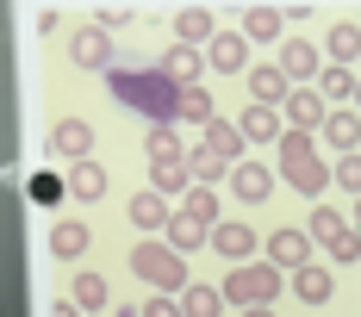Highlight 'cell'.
<instances>
[{"label":"cell","instance_id":"cell-1","mask_svg":"<svg viewBox=\"0 0 361 317\" xmlns=\"http://www.w3.org/2000/svg\"><path fill=\"white\" fill-rule=\"evenodd\" d=\"M106 87L118 94V106L144 112L149 125H175L180 118V87L156 69V63H144V69H125V63H118V69L106 75Z\"/></svg>","mask_w":361,"mask_h":317},{"label":"cell","instance_id":"cell-2","mask_svg":"<svg viewBox=\"0 0 361 317\" xmlns=\"http://www.w3.org/2000/svg\"><path fill=\"white\" fill-rule=\"evenodd\" d=\"M218 292H224V305H237V311H274V299L287 292V274H281L274 261H243V268H231V274L218 280Z\"/></svg>","mask_w":361,"mask_h":317},{"label":"cell","instance_id":"cell-3","mask_svg":"<svg viewBox=\"0 0 361 317\" xmlns=\"http://www.w3.org/2000/svg\"><path fill=\"white\" fill-rule=\"evenodd\" d=\"M131 274L144 286H156V292L180 299L187 292V255H175L162 237H144V243H131Z\"/></svg>","mask_w":361,"mask_h":317},{"label":"cell","instance_id":"cell-4","mask_svg":"<svg viewBox=\"0 0 361 317\" xmlns=\"http://www.w3.org/2000/svg\"><path fill=\"white\" fill-rule=\"evenodd\" d=\"M305 230H312V243L324 249L336 268H355V261H361V230H355V224H343V211H336V206H318Z\"/></svg>","mask_w":361,"mask_h":317},{"label":"cell","instance_id":"cell-5","mask_svg":"<svg viewBox=\"0 0 361 317\" xmlns=\"http://www.w3.org/2000/svg\"><path fill=\"white\" fill-rule=\"evenodd\" d=\"M274 69L287 75L293 87H318V75H324V50H318V44H305V37H287V44H281V56H274Z\"/></svg>","mask_w":361,"mask_h":317},{"label":"cell","instance_id":"cell-6","mask_svg":"<svg viewBox=\"0 0 361 317\" xmlns=\"http://www.w3.org/2000/svg\"><path fill=\"white\" fill-rule=\"evenodd\" d=\"M112 50H118L112 32H106V25H94V19L69 37V63H75V69H106V75H112V69H118V63H112Z\"/></svg>","mask_w":361,"mask_h":317},{"label":"cell","instance_id":"cell-7","mask_svg":"<svg viewBox=\"0 0 361 317\" xmlns=\"http://www.w3.org/2000/svg\"><path fill=\"white\" fill-rule=\"evenodd\" d=\"M50 149H56V156H63V162H94V125H87V118H56V125H50Z\"/></svg>","mask_w":361,"mask_h":317},{"label":"cell","instance_id":"cell-8","mask_svg":"<svg viewBox=\"0 0 361 317\" xmlns=\"http://www.w3.org/2000/svg\"><path fill=\"white\" fill-rule=\"evenodd\" d=\"M255 243H262V230H250L243 218H224L212 230V249L231 261V268H243V261H255Z\"/></svg>","mask_w":361,"mask_h":317},{"label":"cell","instance_id":"cell-9","mask_svg":"<svg viewBox=\"0 0 361 317\" xmlns=\"http://www.w3.org/2000/svg\"><path fill=\"white\" fill-rule=\"evenodd\" d=\"M268 261L281 268V274H299V268H312V230H274L268 237Z\"/></svg>","mask_w":361,"mask_h":317},{"label":"cell","instance_id":"cell-10","mask_svg":"<svg viewBox=\"0 0 361 317\" xmlns=\"http://www.w3.org/2000/svg\"><path fill=\"white\" fill-rule=\"evenodd\" d=\"M324 118H330V106L318 87H293V100H287V131H324Z\"/></svg>","mask_w":361,"mask_h":317},{"label":"cell","instance_id":"cell-11","mask_svg":"<svg viewBox=\"0 0 361 317\" xmlns=\"http://www.w3.org/2000/svg\"><path fill=\"white\" fill-rule=\"evenodd\" d=\"M131 224H137V230H144V237H162V230H169V224H175V211H169V199H162V193H156V187H144V193H131Z\"/></svg>","mask_w":361,"mask_h":317},{"label":"cell","instance_id":"cell-12","mask_svg":"<svg viewBox=\"0 0 361 317\" xmlns=\"http://www.w3.org/2000/svg\"><path fill=\"white\" fill-rule=\"evenodd\" d=\"M206 63H212L218 75H243V69H250V37H243V32H218L212 50H206Z\"/></svg>","mask_w":361,"mask_h":317},{"label":"cell","instance_id":"cell-13","mask_svg":"<svg viewBox=\"0 0 361 317\" xmlns=\"http://www.w3.org/2000/svg\"><path fill=\"white\" fill-rule=\"evenodd\" d=\"M250 100L255 106H287L293 100V81L274 69V63H255V69H250Z\"/></svg>","mask_w":361,"mask_h":317},{"label":"cell","instance_id":"cell-14","mask_svg":"<svg viewBox=\"0 0 361 317\" xmlns=\"http://www.w3.org/2000/svg\"><path fill=\"white\" fill-rule=\"evenodd\" d=\"M243 37L250 44H287V13L281 6H250L243 13Z\"/></svg>","mask_w":361,"mask_h":317},{"label":"cell","instance_id":"cell-15","mask_svg":"<svg viewBox=\"0 0 361 317\" xmlns=\"http://www.w3.org/2000/svg\"><path fill=\"white\" fill-rule=\"evenodd\" d=\"M156 69L169 75L175 87H200V69H206V56H200V50H187V44H169Z\"/></svg>","mask_w":361,"mask_h":317},{"label":"cell","instance_id":"cell-16","mask_svg":"<svg viewBox=\"0 0 361 317\" xmlns=\"http://www.w3.org/2000/svg\"><path fill=\"white\" fill-rule=\"evenodd\" d=\"M231 193H237L243 206H262V199L274 193V175H268L262 162H237V168H231Z\"/></svg>","mask_w":361,"mask_h":317},{"label":"cell","instance_id":"cell-17","mask_svg":"<svg viewBox=\"0 0 361 317\" xmlns=\"http://www.w3.org/2000/svg\"><path fill=\"white\" fill-rule=\"evenodd\" d=\"M206 37H218V19H212V6H180V13H175V44L200 50Z\"/></svg>","mask_w":361,"mask_h":317},{"label":"cell","instance_id":"cell-18","mask_svg":"<svg viewBox=\"0 0 361 317\" xmlns=\"http://www.w3.org/2000/svg\"><path fill=\"white\" fill-rule=\"evenodd\" d=\"M324 56L336 63V69H355V56H361V25L355 19H336L324 32Z\"/></svg>","mask_w":361,"mask_h":317},{"label":"cell","instance_id":"cell-19","mask_svg":"<svg viewBox=\"0 0 361 317\" xmlns=\"http://www.w3.org/2000/svg\"><path fill=\"white\" fill-rule=\"evenodd\" d=\"M318 137H330L336 143V156H361V112L355 106H343V112H330L324 118V131Z\"/></svg>","mask_w":361,"mask_h":317},{"label":"cell","instance_id":"cell-20","mask_svg":"<svg viewBox=\"0 0 361 317\" xmlns=\"http://www.w3.org/2000/svg\"><path fill=\"white\" fill-rule=\"evenodd\" d=\"M237 131H243V137L250 143H281L287 137V131H281V112H274V106H243V118H237Z\"/></svg>","mask_w":361,"mask_h":317},{"label":"cell","instance_id":"cell-21","mask_svg":"<svg viewBox=\"0 0 361 317\" xmlns=\"http://www.w3.org/2000/svg\"><path fill=\"white\" fill-rule=\"evenodd\" d=\"M149 187H156V193H162V199H187V193H193V168H187V156H180V162H149Z\"/></svg>","mask_w":361,"mask_h":317},{"label":"cell","instance_id":"cell-22","mask_svg":"<svg viewBox=\"0 0 361 317\" xmlns=\"http://www.w3.org/2000/svg\"><path fill=\"white\" fill-rule=\"evenodd\" d=\"M69 299H75V305H81L87 317H94V311H106V305H112V292H106V274H94V268H81V274L69 280Z\"/></svg>","mask_w":361,"mask_h":317},{"label":"cell","instance_id":"cell-23","mask_svg":"<svg viewBox=\"0 0 361 317\" xmlns=\"http://www.w3.org/2000/svg\"><path fill=\"white\" fill-rule=\"evenodd\" d=\"M200 143H206V149H218V156H224V162H231V168H237V162H243V131H237V125H231V118H212V125H206V131H200Z\"/></svg>","mask_w":361,"mask_h":317},{"label":"cell","instance_id":"cell-24","mask_svg":"<svg viewBox=\"0 0 361 317\" xmlns=\"http://www.w3.org/2000/svg\"><path fill=\"white\" fill-rule=\"evenodd\" d=\"M187 168H193V187H218V180H231V162H224L218 149H206L200 137H193V149H187Z\"/></svg>","mask_w":361,"mask_h":317},{"label":"cell","instance_id":"cell-25","mask_svg":"<svg viewBox=\"0 0 361 317\" xmlns=\"http://www.w3.org/2000/svg\"><path fill=\"white\" fill-rule=\"evenodd\" d=\"M162 243L175 249V255H193V249H206V243H212V230H206V224H193L187 211H175V224L162 230Z\"/></svg>","mask_w":361,"mask_h":317},{"label":"cell","instance_id":"cell-26","mask_svg":"<svg viewBox=\"0 0 361 317\" xmlns=\"http://www.w3.org/2000/svg\"><path fill=\"white\" fill-rule=\"evenodd\" d=\"M293 292H299L305 305H330V292H336V274L312 261V268H299V274H293Z\"/></svg>","mask_w":361,"mask_h":317},{"label":"cell","instance_id":"cell-27","mask_svg":"<svg viewBox=\"0 0 361 317\" xmlns=\"http://www.w3.org/2000/svg\"><path fill=\"white\" fill-rule=\"evenodd\" d=\"M293 193H305V199H318V193H324V187H336V168H330V162H318V156H312V162H299V168H293Z\"/></svg>","mask_w":361,"mask_h":317},{"label":"cell","instance_id":"cell-28","mask_svg":"<svg viewBox=\"0 0 361 317\" xmlns=\"http://www.w3.org/2000/svg\"><path fill=\"white\" fill-rule=\"evenodd\" d=\"M361 75L355 69H336V63H324V75H318V94H324V106L336 100V112H343V100H355Z\"/></svg>","mask_w":361,"mask_h":317},{"label":"cell","instance_id":"cell-29","mask_svg":"<svg viewBox=\"0 0 361 317\" xmlns=\"http://www.w3.org/2000/svg\"><path fill=\"white\" fill-rule=\"evenodd\" d=\"M69 193H75V199H87V206L106 199V168H100V162H75V168H69Z\"/></svg>","mask_w":361,"mask_h":317},{"label":"cell","instance_id":"cell-30","mask_svg":"<svg viewBox=\"0 0 361 317\" xmlns=\"http://www.w3.org/2000/svg\"><path fill=\"white\" fill-rule=\"evenodd\" d=\"M81 249H87V224H81V218H63V224L50 230V255H56V261H75Z\"/></svg>","mask_w":361,"mask_h":317},{"label":"cell","instance_id":"cell-31","mask_svg":"<svg viewBox=\"0 0 361 317\" xmlns=\"http://www.w3.org/2000/svg\"><path fill=\"white\" fill-rule=\"evenodd\" d=\"M180 311L187 317H224V292H218V286H187V292H180Z\"/></svg>","mask_w":361,"mask_h":317},{"label":"cell","instance_id":"cell-32","mask_svg":"<svg viewBox=\"0 0 361 317\" xmlns=\"http://www.w3.org/2000/svg\"><path fill=\"white\" fill-rule=\"evenodd\" d=\"M212 118H218V106H212L206 87H180V125H200V131H206Z\"/></svg>","mask_w":361,"mask_h":317},{"label":"cell","instance_id":"cell-33","mask_svg":"<svg viewBox=\"0 0 361 317\" xmlns=\"http://www.w3.org/2000/svg\"><path fill=\"white\" fill-rule=\"evenodd\" d=\"M274 156H281V175H293L299 162H312L318 149H312V131H287V137L274 143Z\"/></svg>","mask_w":361,"mask_h":317},{"label":"cell","instance_id":"cell-34","mask_svg":"<svg viewBox=\"0 0 361 317\" xmlns=\"http://www.w3.org/2000/svg\"><path fill=\"white\" fill-rule=\"evenodd\" d=\"M180 211H187L193 224H206V230H218V224H224V218H218V187H193Z\"/></svg>","mask_w":361,"mask_h":317},{"label":"cell","instance_id":"cell-35","mask_svg":"<svg viewBox=\"0 0 361 317\" xmlns=\"http://www.w3.org/2000/svg\"><path fill=\"white\" fill-rule=\"evenodd\" d=\"M180 156H187V143L175 125H149V162H180Z\"/></svg>","mask_w":361,"mask_h":317},{"label":"cell","instance_id":"cell-36","mask_svg":"<svg viewBox=\"0 0 361 317\" xmlns=\"http://www.w3.org/2000/svg\"><path fill=\"white\" fill-rule=\"evenodd\" d=\"M63 187H69V180L44 175V168H37V175L25 180V193H32V206H56V199H63Z\"/></svg>","mask_w":361,"mask_h":317},{"label":"cell","instance_id":"cell-37","mask_svg":"<svg viewBox=\"0 0 361 317\" xmlns=\"http://www.w3.org/2000/svg\"><path fill=\"white\" fill-rule=\"evenodd\" d=\"M336 187L361 199V156H336Z\"/></svg>","mask_w":361,"mask_h":317},{"label":"cell","instance_id":"cell-38","mask_svg":"<svg viewBox=\"0 0 361 317\" xmlns=\"http://www.w3.org/2000/svg\"><path fill=\"white\" fill-rule=\"evenodd\" d=\"M144 317H187V311H180V299L156 292V299H144Z\"/></svg>","mask_w":361,"mask_h":317},{"label":"cell","instance_id":"cell-39","mask_svg":"<svg viewBox=\"0 0 361 317\" xmlns=\"http://www.w3.org/2000/svg\"><path fill=\"white\" fill-rule=\"evenodd\" d=\"M94 25H106V32L131 25V6H100V13H94Z\"/></svg>","mask_w":361,"mask_h":317},{"label":"cell","instance_id":"cell-40","mask_svg":"<svg viewBox=\"0 0 361 317\" xmlns=\"http://www.w3.org/2000/svg\"><path fill=\"white\" fill-rule=\"evenodd\" d=\"M50 317H87V311H81L75 299H56V305H50Z\"/></svg>","mask_w":361,"mask_h":317},{"label":"cell","instance_id":"cell-41","mask_svg":"<svg viewBox=\"0 0 361 317\" xmlns=\"http://www.w3.org/2000/svg\"><path fill=\"white\" fill-rule=\"evenodd\" d=\"M349 224H355V230H361V199H355V218H349Z\"/></svg>","mask_w":361,"mask_h":317},{"label":"cell","instance_id":"cell-42","mask_svg":"<svg viewBox=\"0 0 361 317\" xmlns=\"http://www.w3.org/2000/svg\"><path fill=\"white\" fill-rule=\"evenodd\" d=\"M237 317H274V311H237Z\"/></svg>","mask_w":361,"mask_h":317},{"label":"cell","instance_id":"cell-43","mask_svg":"<svg viewBox=\"0 0 361 317\" xmlns=\"http://www.w3.org/2000/svg\"><path fill=\"white\" fill-rule=\"evenodd\" d=\"M355 112H361V87H355Z\"/></svg>","mask_w":361,"mask_h":317}]
</instances>
